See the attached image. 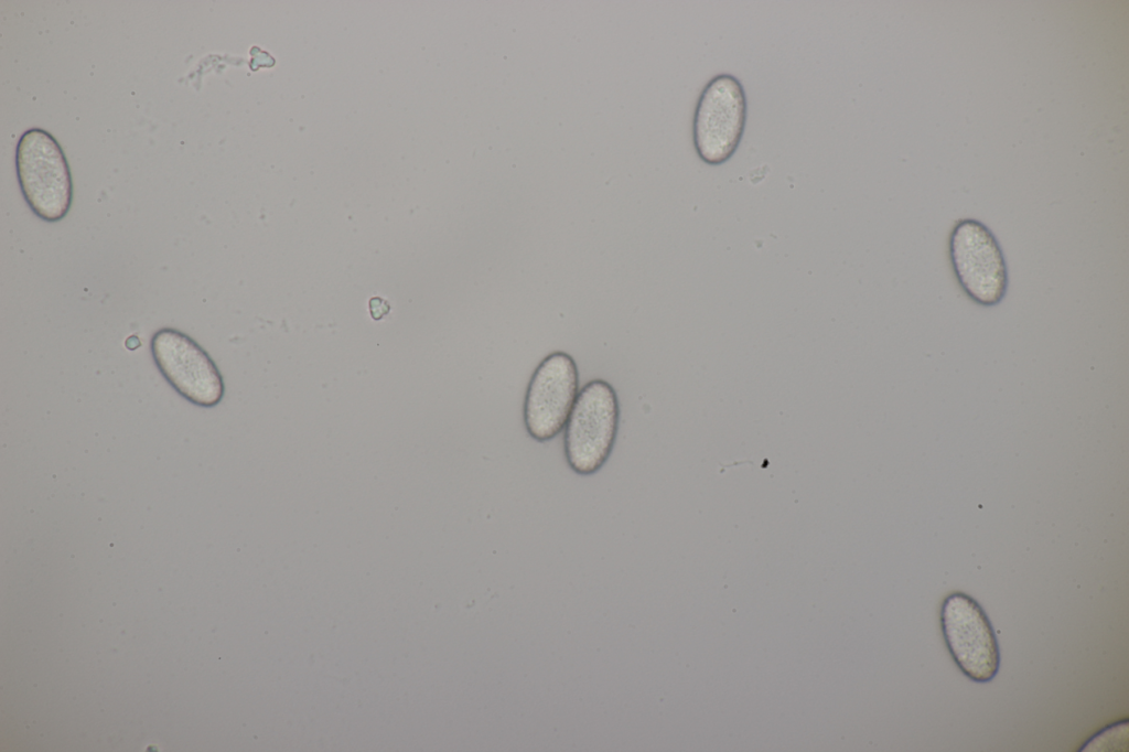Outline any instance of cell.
<instances>
[{"instance_id": "1", "label": "cell", "mask_w": 1129, "mask_h": 752, "mask_svg": "<svg viewBox=\"0 0 1129 752\" xmlns=\"http://www.w3.org/2000/svg\"><path fill=\"white\" fill-rule=\"evenodd\" d=\"M17 173L24 200L43 221L66 216L73 200V183L65 154L56 139L40 128L26 130L17 147Z\"/></svg>"}, {"instance_id": "2", "label": "cell", "mask_w": 1129, "mask_h": 752, "mask_svg": "<svg viewBox=\"0 0 1129 752\" xmlns=\"http://www.w3.org/2000/svg\"><path fill=\"white\" fill-rule=\"evenodd\" d=\"M619 400L614 388L593 379L578 394L564 429V455L579 475L596 473L609 459L617 434Z\"/></svg>"}, {"instance_id": "3", "label": "cell", "mask_w": 1129, "mask_h": 752, "mask_svg": "<svg viewBox=\"0 0 1129 752\" xmlns=\"http://www.w3.org/2000/svg\"><path fill=\"white\" fill-rule=\"evenodd\" d=\"M949 258L965 294L982 307H994L1006 297L1007 262L993 233L974 218L959 219L949 237Z\"/></svg>"}, {"instance_id": "4", "label": "cell", "mask_w": 1129, "mask_h": 752, "mask_svg": "<svg viewBox=\"0 0 1129 752\" xmlns=\"http://www.w3.org/2000/svg\"><path fill=\"white\" fill-rule=\"evenodd\" d=\"M940 626L948 652L966 677L988 683L997 676L998 640L988 615L972 597L948 594L940 609Z\"/></svg>"}, {"instance_id": "5", "label": "cell", "mask_w": 1129, "mask_h": 752, "mask_svg": "<svg viewBox=\"0 0 1129 752\" xmlns=\"http://www.w3.org/2000/svg\"><path fill=\"white\" fill-rule=\"evenodd\" d=\"M746 121V97L730 74L714 76L703 88L693 116V144L707 164L728 161L736 151Z\"/></svg>"}, {"instance_id": "6", "label": "cell", "mask_w": 1129, "mask_h": 752, "mask_svg": "<svg viewBox=\"0 0 1129 752\" xmlns=\"http://www.w3.org/2000/svg\"><path fill=\"white\" fill-rule=\"evenodd\" d=\"M151 354L164 379L190 402L211 408L221 402L225 386L214 361L192 337L162 327L151 339Z\"/></svg>"}, {"instance_id": "7", "label": "cell", "mask_w": 1129, "mask_h": 752, "mask_svg": "<svg viewBox=\"0 0 1129 752\" xmlns=\"http://www.w3.org/2000/svg\"><path fill=\"white\" fill-rule=\"evenodd\" d=\"M578 368L569 354L553 352L540 362L528 384L524 404L525 427L534 440L549 441L563 429L578 396Z\"/></svg>"}, {"instance_id": "8", "label": "cell", "mask_w": 1129, "mask_h": 752, "mask_svg": "<svg viewBox=\"0 0 1129 752\" xmlns=\"http://www.w3.org/2000/svg\"><path fill=\"white\" fill-rule=\"evenodd\" d=\"M1080 751H1128V721L1105 728L1092 737Z\"/></svg>"}]
</instances>
